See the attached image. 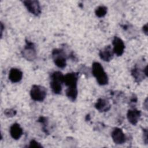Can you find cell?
I'll return each instance as SVG.
<instances>
[{
    "mask_svg": "<svg viewBox=\"0 0 148 148\" xmlns=\"http://www.w3.org/2000/svg\"><path fill=\"white\" fill-rule=\"evenodd\" d=\"M91 73L92 75L95 77L99 85L105 86L108 84L109 78L108 75L99 62H94L92 63Z\"/></svg>",
    "mask_w": 148,
    "mask_h": 148,
    "instance_id": "6da1fadb",
    "label": "cell"
},
{
    "mask_svg": "<svg viewBox=\"0 0 148 148\" xmlns=\"http://www.w3.org/2000/svg\"><path fill=\"white\" fill-rule=\"evenodd\" d=\"M64 75L60 71H54L50 75V86L53 92L55 94H60L62 90L64 83Z\"/></svg>",
    "mask_w": 148,
    "mask_h": 148,
    "instance_id": "7a4b0ae2",
    "label": "cell"
},
{
    "mask_svg": "<svg viewBox=\"0 0 148 148\" xmlns=\"http://www.w3.org/2000/svg\"><path fill=\"white\" fill-rule=\"evenodd\" d=\"M51 57L55 65L59 68L63 69L66 65V55L63 49H54L52 50Z\"/></svg>",
    "mask_w": 148,
    "mask_h": 148,
    "instance_id": "3957f363",
    "label": "cell"
},
{
    "mask_svg": "<svg viewBox=\"0 0 148 148\" xmlns=\"http://www.w3.org/2000/svg\"><path fill=\"white\" fill-rule=\"evenodd\" d=\"M47 95L46 88L40 85L34 84L30 90V96L32 100L38 102H42Z\"/></svg>",
    "mask_w": 148,
    "mask_h": 148,
    "instance_id": "277c9868",
    "label": "cell"
},
{
    "mask_svg": "<svg viewBox=\"0 0 148 148\" xmlns=\"http://www.w3.org/2000/svg\"><path fill=\"white\" fill-rule=\"evenodd\" d=\"M21 54L27 61L34 60L36 57V50L34 43L25 40V45L21 51Z\"/></svg>",
    "mask_w": 148,
    "mask_h": 148,
    "instance_id": "5b68a950",
    "label": "cell"
},
{
    "mask_svg": "<svg viewBox=\"0 0 148 148\" xmlns=\"http://www.w3.org/2000/svg\"><path fill=\"white\" fill-rule=\"evenodd\" d=\"M23 3L27 10L31 14L38 16L41 13V8L38 1L26 0L23 1Z\"/></svg>",
    "mask_w": 148,
    "mask_h": 148,
    "instance_id": "8992f818",
    "label": "cell"
},
{
    "mask_svg": "<svg viewBox=\"0 0 148 148\" xmlns=\"http://www.w3.org/2000/svg\"><path fill=\"white\" fill-rule=\"evenodd\" d=\"M79 74L77 72L68 73L64 76V83L68 88L77 87Z\"/></svg>",
    "mask_w": 148,
    "mask_h": 148,
    "instance_id": "52a82bcc",
    "label": "cell"
},
{
    "mask_svg": "<svg viewBox=\"0 0 148 148\" xmlns=\"http://www.w3.org/2000/svg\"><path fill=\"white\" fill-rule=\"evenodd\" d=\"M113 51L117 56H121L124 52L125 44L123 40L118 36H114L112 40Z\"/></svg>",
    "mask_w": 148,
    "mask_h": 148,
    "instance_id": "ba28073f",
    "label": "cell"
},
{
    "mask_svg": "<svg viewBox=\"0 0 148 148\" xmlns=\"http://www.w3.org/2000/svg\"><path fill=\"white\" fill-rule=\"evenodd\" d=\"M111 137L114 143L117 145L123 144L127 140V138L123 130L119 127L113 128L111 133Z\"/></svg>",
    "mask_w": 148,
    "mask_h": 148,
    "instance_id": "9c48e42d",
    "label": "cell"
},
{
    "mask_svg": "<svg viewBox=\"0 0 148 148\" xmlns=\"http://www.w3.org/2000/svg\"><path fill=\"white\" fill-rule=\"evenodd\" d=\"M99 56L103 61H110L114 56V53L112 46L110 45H107L101 49L99 51Z\"/></svg>",
    "mask_w": 148,
    "mask_h": 148,
    "instance_id": "30bf717a",
    "label": "cell"
},
{
    "mask_svg": "<svg viewBox=\"0 0 148 148\" xmlns=\"http://www.w3.org/2000/svg\"><path fill=\"white\" fill-rule=\"evenodd\" d=\"M141 117V111L133 108L129 109L127 113V117L128 121L132 125H135Z\"/></svg>",
    "mask_w": 148,
    "mask_h": 148,
    "instance_id": "8fae6325",
    "label": "cell"
},
{
    "mask_svg": "<svg viewBox=\"0 0 148 148\" xmlns=\"http://www.w3.org/2000/svg\"><path fill=\"white\" fill-rule=\"evenodd\" d=\"M95 108L100 112H105L110 109L111 105L107 99L99 98L95 103Z\"/></svg>",
    "mask_w": 148,
    "mask_h": 148,
    "instance_id": "7c38bea8",
    "label": "cell"
},
{
    "mask_svg": "<svg viewBox=\"0 0 148 148\" xmlns=\"http://www.w3.org/2000/svg\"><path fill=\"white\" fill-rule=\"evenodd\" d=\"M9 132L11 137L14 140L19 139L23 134V130L19 124L13 123L11 125L9 129Z\"/></svg>",
    "mask_w": 148,
    "mask_h": 148,
    "instance_id": "4fadbf2b",
    "label": "cell"
},
{
    "mask_svg": "<svg viewBox=\"0 0 148 148\" xmlns=\"http://www.w3.org/2000/svg\"><path fill=\"white\" fill-rule=\"evenodd\" d=\"M23 76V73L20 69L16 68H12L9 71L8 77L12 83H18L21 80Z\"/></svg>",
    "mask_w": 148,
    "mask_h": 148,
    "instance_id": "5bb4252c",
    "label": "cell"
},
{
    "mask_svg": "<svg viewBox=\"0 0 148 148\" xmlns=\"http://www.w3.org/2000/svg\"><path fill=\"white\" fill-rule=\"evenodd\" d=\"M144 68H142L140 66H138L137 65H136L134 68L131 70V75L135 79V81L139 83L141 82L146 76L144 73Z\"/></svg>",
    "mask_w": 148,
    "mask_h": 148,
    "instance_id": "9a60e30c",
    "label": "cell"
},
{
    "mask_svg": "<svg viewBox=\"0 0 148 148\" xmlns=\"http://www.w3.org/2000/svg\"><path fill=\"white\" fill-rule=\"evenodd\" d=\"M65 94L67 98L72 102H74L76 101L77 94L78 90L77 87L76 88H67L65 90Z\"/></svg>",
    "mask_w": 148,
    "mask_h": 148,
    "instance_id": "2e32d148",
    "label": "cell"
},
{
    "mask_svg": "<svg viewBox=\"0 0 148 148\" xmlns=\"http://www.w3.org/2000/svg\"><path fill=\"white\" fill-rule=\"evenodd\" d=\"M107 12L108 8L104 5H99L95 9V14L99 18L103 17L106 14Z\"/></svg>",
    "mask_w": 148,
    "mask_h": 148,
    "instance_id": "e0dca14e",
    "label": "cell"
},
{
    "mask_svg": "<svg viewBox=\"0 0 148 148\" xmlns=\"http://www.w3.org/2000/svg\"><path fill=\"white\" fill-rule=\"evenodd\" d=\"M38 121L42 125V130H43V131L45 134H49L48 129H47V124H48L47 118L46 117H44V116H40L38 119Z\"/></svg>",
    "mask_w": 148,
    "mask_h": 148,
    "instance_id": "ac0fdd59",
    "label": "cell"
},
{
    "mask_svg": "<svg viewBox=\"0 0 148 148\" xmlns=\"http://www.w3.org/2000/svg\"><path fill=\"white\" fill-rule=\"evenodd\" d=\"M4 114L8 117H12L17 114V111L13 108H8L4 110Z\"/></svg>",
    "mask_w": 148,
    "mask_h": 148,
    "instance_id": "d6986e66",
    "label": "cell"
},
{
    "mask_svg": "<svg viewBox=\"0 0 148 148\" xmlns=\"http://www.w3.org/2000/svg\"><path fill=\"white\" fill-rule=\"evenodd\" d=\"M28 147H31V148H33V147H43L42 145L38 142V141H36L35 139H32L29 143V145L27 146Z\"/></svg>",
    "mask_w": 148,
    "mask_h": 148,
    "instance_id": "ffe728a7",
    "label": "cell"
},
{
    "mask_svg": "<svg viewBox=\"0 0 148 148\" xmlns=\"http://www.w3.org/2000/svg\"><path fill=\"white\" fill-rule=\"evenodd\" d=\"M143 138L144 143L147 144V130L146 128H143Z\"/></svg>",
    "mask_w": 148,
    "mask_h": 148,
    "instance_id": "44dd1931",
    "label": "cell"
},
{
    "mask_svg": "<svg viewBox=\"0 0 148 148\" xmlns=\"http://www.w3.org/2000/svg\"><path fill=\"white\" fill-rule=\"evenodd\" d=\"M142 31L143 32L145 33V34L146 35H147V31H148V28H147V24H146L145 25H144L142 27Z\"/></svg>",
    "mask_w": 148,
    "mask_h": 148,
    "instance_id": "7402d4cb",
    "label": "cell"
},
{
    "mask_svg": "<svg viewBox=\"0 0 148 148\" xmlns=\"http://www.w3.org/2000/svg\"><path fill=\"white\" fill-rule=\"evenodd\" d=\"M4 25L3 24L2 22H1V38H2V34H3V30L4 28Z\"/></svg>",
    "mask_w": 148,
    "mask_h": 148,
    "instance_id": "603a6c76",
    "label": "cell"
},
{
    "mask_svg": "<svg viewBox=\"0 0 148 148\" xmlns=\"http://www.w3.org/2000/svg\"><path fill=\"white\" fill-rule=\"evenodd\" d=\"M147 98H146V100H145V102H144V103H143V106L145 107V109L146 110H147Z\"/></svg>",
    "mask_w": 148,
    "mask_h": 148,
    "instance_id": "cb8c5ba5",
    "label": "cell"
}]
</instances>
